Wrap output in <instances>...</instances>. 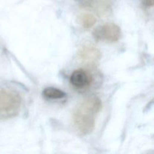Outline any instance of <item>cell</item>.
Returning a JSON list of instances; mask_svg holds the SVG:
<instances>
[{
	"label": "cell",
	"instance_id": "cell-2",
	"mask_svg": "<svg viewBox=\"0 0 154 154\" xmlns=\"http://www.w3.org/2000/svg\"><path fill=\"white\" fill-rule=\"evenodd\" d=\"M21 103V97L17 91L11 89H0V115L17 114L20 108Z\"/></svg>",
	"mask_w": 154,
	"mask_h": 154
},
{
	"label": "cell",
	"instance_id": "cell-8",
	"mask_svg": "<svg viewBox=\"0 0 154 154\" xmlns=\"http://www.w3.org/2000/svg\"><path fill=\"white\" fill-rule=\"evenodd\" d=\"M78 22L83 28L88 29L96 23V18L91 13H84L78 16Z\"/></svg>",
	"mask_w": 154,
	"mask_h": 154
},
{
	"label": "cell",
	"instance_id": "cell-4",
	"mask_svg": "<svg viewBox=\"0 0 154 154\" xmlns=\"http://www.w3.org/2000/svg\"><path fill=\"white\" fill-rule=\"evenodd\" d=\"M77 56L83 64L88 66H94L100 59L101 52L93 45H85L79 48Z\"/></svg>",
	"mask_w": 154,
	"mask_h": 154
},
{
	"label": "cell",
	"instance_id": "cell-7",
	"mask_svg": "<svg viewBox=\"0 0 154 154\" xmlns=\"http://www.w3.org/2000/svg\"><path fill=\"white\" fill-rule=\"evenodd\" d=\"M42 95L44 97L49 99H59L66 96V93L57 88L49 87L45 88L42 91Z\"/></svg>",
	"mask_w": 154,
	"mask_h": 154
},
{
	"label": "cell",
	"instance_id": "cell-1",
	"mask_svg": "<svg viewBox=\"0 0 154 154\" xmlns=\"http://www.w3.org/2000/svg\"><path fill=\"white\" fill-rule=\"evenodd\" d=\"M102 109L101 100L96 96L84 99L73 111L72 124L75 130L81 135L90 134L95 127L96 115Z\"/></svg>",
	"mask_w": 154,
	"mask_h": 154
},
{
	"label": "cell",
	"instance_id": "cell-9",
	"mask_svg": "<svg viewBox=\"0 0 154 154\" xmlns=\"http://www.w3.org/2000/svg\"><path fill=\"white\" fill-rule=\"evenodd\" d=\"M78 5L82 8H88L92 6L94 0H76Z\"/></svg>",
	"mask_w": 154,
	"mask_h": 154
},
{
	"label": "cell",
	"instance_id": "cell-3",
	"mask_svg": "<svg viewBox=\"0 0 154 154\" xmlns=\"http://www.w3.org/2000/svg\"><path fill=\"white\" fill-rule=\"evenodd\" d=\"M120 28L114 23L108 22L97 26L93 32L94 38L98 41L116 42L121 37Z\"/></svg>",
	"mask_w": 154,
	"mask_h": 154
},
{
	"label": "cell",
	"instance_id": "cell-10",
	"mask_svg": "<svg viewBox=\"0 0 154 154\" xmlns=\"http://www.w3.org/2000/svg\"><path fill=\"white\" fill-rule=\"evenodd\" d=\"M142 5L146 8H150L153 7L154 0H141Z\"/></svg>",
	"mask_w": 154,
	"mask_h": 154
},
{
	"label": "cell",
	"instance_id": "cell-6",
	"mask_svg": "<svg viewBox=\"0 0 154 154\" xmlns=\"http://www.w3.org/2000/svg\"><path fill=\"white\" fill-rule=\"evenodd\" d=\"M96 12L100 15H105L109 13L112 7L111 0H94L92 6Z\"/></svg>",
	"mask_w": 154,
	"mask_h": 154
},
{
	"label": "cell",
	"instance_id": "cell-5",
	"mask_svg": "<svg viewBox=\"0 0 154 154\" xmlns=\"http://www.w3.org/2000/svg\"><path fill=\"white\" fill-rule=\"evenodd\" d=\"M69 82L70 84L78 88H85L89 87L93 82L92 75L82 69L74 70L70 76Z\"/></svg>",
	"mask_w": 154,
	"mask_h": 154
}]
</instances>
